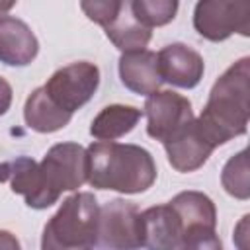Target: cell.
Wrapping results in <instances>:
<instances>
[{
  "mask_svg": "<svg viewBox=\"0 0 250 250\" xmlns=\"http://www.w3.org/2000/svg\"><path fill=\"white\" fill-rule=\"evenodd\" d=\"M86 182L98 189L143 193L156 180L152 154L131 143H92L86 148Z\"/></svg>",
  "mask_w": 250,
  "mask_h": 250,
  "instance_id": "obj_1",
  "label": "cell"
},
{
  "mask_svg": "<svg viewBox=\"0 0 250 250\" xmlns=\"http://www.w3.org/2000/svg\"><path fill=\"white\" fill-rule=\"evenodd\" d=\"M250 117V59L232 62L213 84L197 117L215 146L246 133Z\"/></svg>",
  "mask_w": 250,
  "mask_h": 250,
  "instance_id": "obj_2",
  "label": "cell"
},
{
  "mask_svg": "<svg viewBox=\"0 0 250 250\" xmlns=\"http://www.w3.org/2000/svg\"><path fill=\"white\" fill-rule=\"evenodd\" d=\"M100 205L90 191L66 197L47 221L41 234V250H94Z\"/></svg>",
  "mask_w": 250,
  "mask_h": 250,
  "instance_id": "obj_3",
  "label": "cell"
},
{
  "mask_svg": "<svg viewBox=\"0 0 250 250\" xmlns=\"http://www.w3.org/2000/svg\"><path fill=\"white\" fill-rule=\"evenodd\" d=\"M96 250H141V211L125 199H111L100 207L96 227Z\"/></svg>",
  "mask_w": 250,
  "mask_h": 250,
  "instance_id": "obj_4",
  "label": "cell"
},
{
  "mask_svg": "<svg viewBox=\"0 0 250 250\" xmlns=\"http://www.w3.org/2000/svg\"><path fill=\"white\" fill-rule=\"evenodd\" d=\"M100 86V68L94 62H70L51 74L43 90L64 111L74 113L92 100Z\"/></svg>",
  "mask_w": 250,
  "mask_h": 250,
  "instance_id": "obj_5",
  "label": "cell"
},
{
  "mask_svg": "<svg viewBox=\"0 0 250 250\" xmlns=\"http://www.w3.org/2000/svg\"><path fill=\"white\" fill-rule=\"evenodd\" d=\"M195 31L213 41H225L232 33L244 37L250 35V2H225V0H201L193 10Z\"/></svg>",
  "mask_w": 250,
  "mask_h": 250,
  "instance_id": "obj_6",
  "label": "cell"
},
{
  "mask_svg": "<svg viewBox=\"0 0 250 250\" xmlns=\"http://www.w3.org/2000/svg\"><path fill=\"white\" fill-rule=\"evenodd\" d=\"M39 168L49 189L61 197L62 191H74L86 182V148L78 143H57L47 150Z\"/></svg>",
  "mask_w": 250,
  "mask_h": 250,
  "instance_id": "obj_7",
  "label": "cell"
},
{
  "mask_svg": "<svg viewBox=\"0 0 250 250\" xmlns=\"http://www.w3.org/2000/svg\"><path fill=\"white\" fill-rule=\"evenodd\" d=\"M143 115H146L148 137L160 143L168 141L180 127L193 119L189 100L172 90H158L150 94L145 102Z\"/></svg>",
  "mask_w": 250,
  "mask_h": 250,
  "instance_id": "obj_8",
  "label": "cell"
},
{
  "mask_svg": "<svg viewBox=\"0 0 250 250\" xmlns=\"http://www.w3.org/2000/svg\"><path fill=\"white\" fill-rule=\"evenodd\" d=\"M0 184H10V189L23 195L27 207L31 209H47L59 201V197L49 189L39 162L29 156L0 162Z\"/></svg>",
  "mask_w": 250,
  "mask_h": 250,
  "instance_id": "obj_9",
  "label": "cell"
},
{
  "mask_svg": "<svg viewBox=\"0 0 250 250\" xmlns=\"http://www.w3.org/2000/svg\"><path fill=\"white\" fill-rule=\"evenodd\" d=\"M168 154V162L178 172H195L199 170L217 148L211 137L205 133L197 117L180 127L168 141L162 143Z\"/></svg>",
  "mask_w": 250,
  "mask_h": 250,
  "instance_id": "obj_10",
  "label": "cell"
},
{
  "mask_svg": "<svg viewBox=\"0 0 250 250\" xmlns=\"http://www.w3.org/2000/svg\"><path fill=\"white\" fill-rule=\"evenodd\" d=\"M156 64L162 82L184 90L195 88L205 72L203 57L184 43H172L160 49L156 53Z\"/></svg>",
  "mask_w": 250,
  "mask_h": 250,
  "instance_id": "obj_11",
  "label": "cell"
},
{
  "mask_svg": "<svg viewBox=\"0 0 250 250\" xmlns=\"http://www.w3.org/2000/svg\"><path fill=\"white\" fill-rule=\"evenodd\" d=\"M143 248L146 250H178L184 225L170 203L148 207L141 213Z\"/></svg>",
  "mask_w": 250,
  "mask_h": 250,
  "instance_id": "obj_12",
  "label": "cell"
},
{
  "mask_svg": "<svg viewBox=\"0 0 250 250\" xmlns=\"http://www.w3.org/2000/svg\"><path fill=\"white\" fill-rule=\"evenodd\" d=\"M39 53V41L31 27L14 16H0V62L27 66Z\"/></svg>",
  "mask_w": 250,
  "mask_h": 250,
  "instance_id": "obj_13",
  "label": "cell"
},
{
  "mask_svg": "<svg viewBox=\"0 0 250 250\" xmlns=\"http://www.w3.org/2000/svg\"><path fill=\"white\" fill-rule=\"evenodd\" d=\"M117 68H119L121 84L133 94L148 98L150 94L158 92L162 84L154 51L143 49V51H133V53H121Z\"/></svg>",
  "mask_w": 250,
  "mask_h": 250,
  "instance_id": "obj_14",
  "label": "cell"
},
{
  "mask_svg": "<svg viewBox=\"0 0 250 250\" xmlns=\"http://www.w3.org/2000/svg\"><path fill=\"white\" fill-rule=\"evenodd\" d=\"M23 119L25 125L37 133H55L70 123L72 113L61 109L41 86L27 96L23 105Z\"/></svg>",
  "mask_w": 250,
  "mask_h": 250,
  "instance_id": "obj_15",
  "label": "cell"
},
{
  "mask_svg": "<svg viewBox=\"0 0 250 250\" xmlns=\"http://www.w3.org/2000/svg\"><path fill=\"white\" fill-rule=\"evenodd\" d=\"M141 117L143 111L133 105H121V104L105 105L92 119L90 135L100 143H113L115 139L131 133Z\"/></svg>",
  "mask_w": 250,
  "mask_h": 250,
  "instance_id": "obj_16",
  "label": "cell"
},
{
  "mask_svg": "<svg viewBox=\"0 0 250 250\" xmlns=\"http://www.w3.org/2000/svg\"><path fill=\"white\" fill-rule=\"evenodd\" d=\"M105 37L123 53H133V51H143L148 41H150V29L141 25L129 8V2H121V8L117 16L104 27Z\"/></svg>",
  "mask_w": 250,
  "mask_h": 250,
  "instance_id": "obj_17",
  "label": "cell"
},
{
  "mask_svg": "<svg viewBox=\"0 0 250 250\" xmlns=\"http://www.w3.org/2000/svg\"><path fill=\"white\" fill-rule=\"evenodd\" d=\"M168 203L172 205V209L182 219L184 232L188 229H191V227H207V229H215L217 227L215 203H213V199L209 195H205L201 191H193V189L180 191Z\"/></svg>",
  "mask_w": 250,
  "mask_h": 250,
  "instance_id": "obj_18",
  "label": "cell"
},
{
  "mask_svg": "<svg viewBox=\"0 0 250 250\" xmlns=\"http://www.w3.org/2000/svg\"><path fill=\"white\" fill-rule=\"evenodd\" d=\"M221 184L225 191L240 201L250 197V180H248V150L242 148L227 160L221 172Z\"/></svg>",
  "mask_w": 250,
  "mask_h": 250,
  "instance_id": "obj_19",
  "label": "cell"
},
{
  "mask_svg": "<svg viewBox=\"0 0 250 250\" xmlns=\"http://www.w3.org/2000/svg\"><path fill=\"white\" fill-rule=\"evenodd\" d=\"M129 8L133 18L141 25L150 29V27H160L170 23L176 18L178 2L176 0H133L129 2Z\"/></svg>",
  "mask_w": 250,
  "mask_h": 250,
  "instance_id": "obj_20",
  "label": "cell"
},
{
  "mask_svg": "<svg viewBox=\"0 0 250 250\" xmlns=\"http://www.w3.org/2000/svg\"><path fill=\"white\" fill-rule=\"evenodd\" d=\"M178 250H223V242L215 229L191 227L184 232Z\"/></svg>",
  "mask_w": 250,
  "mask_h": 250,
  "instance_id": "obj_21",
  "label": "cell"
},
{
  "mask_svg": "<svg viewBox=\"0 0 250 250\" xmlns=\"http://www.w3.org/2000/svg\"><path fill=\"white\" fill-rule=\"evenodd\" d=\"M121 2L117 0H104V2H80V10L88 16V20L100 23L102 27H105L119 12Z\"/></svg>",
  "mask_w": 250,
  "mask_h": 250,
  "instance_id": "obj_22",
  "label": "cell"
},
{
  "mask_svg": "<svg viewBox=\"0 0 250 250\" xmlns=\"http://www.w3.org/2000/svg\"><path fill=\"white\" fill-rule=\"evenodd\" d=\"M12 86L0 76V115H4L12 105Z\"/></svg>",
  "mask_w": 250,
  "mask_h": 250,
  "instance_id": "obj_23",
  "label": "cell"
},
{
  "mask_svg": "<svg viewBox=\"0 0 250 250\" xmlns=\"http://www.w3.org/2000/svg\"><path fill=\"white\" fill-rule=\"evenodd\" d=\"M0 250H21L20 240L10 230H0Z\"/></svg>",
  "mask_w": 250,
  "mask_h": 250,
  "instance_id": "obj_24",
  "label": "cell"
},
{
  "mask_svg": "<svg viewBox=\"0 0 250 250\" xmlns=\"http://www.w3.org/2000/svg\"><path fill=\"white\" fill-rule=\"evenodd\" d=\"M16 4L14 2H0V16L4 14V12H8V10H12Z\"/></svg>",
  "mask_w": 250,
  "mask_h": 250,
  "instance_id": "obj_25",
  "label": "cell"
}]
</instances>
